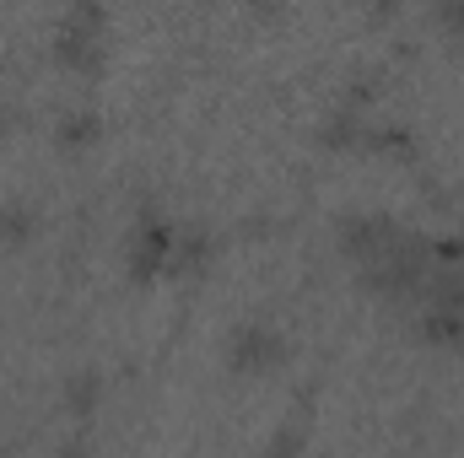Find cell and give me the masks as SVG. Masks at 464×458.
Masks as SVG:
<instances>
[{
	"label": "cell",
	"mask_w": 464,
	"mask_h": 458,
	"mask_svg": "<svg viewBox=\"0 0 464 458\" xmlns=\"http://www.w3.org/2000/svg\"><path fill=\"white\" fill-rule=\"evenodd\" d=\"M98 129H103V119L92 109H71L60 119V146H87V140H98Z\"/></svg>",
	"instance_id": "cell-11"
},
{
	"label": "cell",
	"mask_w": 464,
	"mask_h": 458,
	"mask_svg": "<svg viewBox=\"0 0 464 458\" xmlns=\"http://www.w3.org/2000/svg\"><path fill=\"white\" fill-rule=\"evenodd\" d=\"M217 259V237H211V227H184L179 237H173V264L168 270H179V275H200L206 264Z\"/></svg>",
	"instance_id": "cell-6"
},
{
	"label": "cell",
	"mask_w": 464,
	"mask_h": 458,
	"mask_svg": "<svg viewBox=\"0 0 464 458\" xmlns=\"http://www.w3.org/2000/svg\"><path fill=\"white\" fill-rule=\"evenodd\" d=\"M0 129H5V109H0Z\"/></svg>",
	"instance_id": "cell-16"
},
{
	"label": "cell",
	"mask_w": 464,
	"mask_h": 458,
	"mask_svg": "<svg viewBox=\"0 0 464 458\" xmlns=\"http://www.w3.org/2000/svg\"><path fill=\"white\" fill-rule=\"evenodd\" d=\"M60 399H65V410H71L76 421H87V415H92V410L103 405V372H92V367L71 372V377H65V394H60Z\"/></svg>",
	"instance_id": "cell-7"
},
{
	"label": "cell",
	"mask_w": 464,
	"mask_h": 458,
	"mask_svg": "<svg viewBox=\"0 0 464 458\" xmlns=\"http://www.w3.org/2000/svg\"><path fill=\"white\" fill-rule=\"evenodd\" d=\"M265 458H303V432H297V426H281V432L270 437Z\"/></svg>",
	"instance_id": "cell-13"
},
{
	"label": "cell",
	"mask_w": 464,
	"mask_h": 458,
	"mask_svg": "<svg viewBox=\"0 0 464 458\" xmlns=\"http://www.w3.org/2000/svg\"><path fill=\"white\" fill-rule=\"evenodd\" d=\"M103 27H109L103 5H92V0L71 5L54 27V60L71 71H98L103 65Z\"/></svg>",
	"instance_id": "cell-2"
},
{
	"label": "cell",
	"mask_w": 464,
	"mask_h": 458,
	"mask_svg": "<svg viewBox=\"0 0 464 458\" xmlns=\"http://www.w3.org/2000/svg\"><path fill=\"white\" fill-rule=\"evenodd\" d=\"M362 146L389 151V157H411V151H416V140H411L405 124H367V140H362Z\"/></svg>",
	"instance_id": "cell-10"
},
{
	"label": "cell",
	"mask_w": 464,
	"mask_h": 458,
	"mask_svg": "<svg viewBox=\"0 0 464 458\" xmlns=\"http://www.w3.org/2000/svg\"><path fill=\"white\" fill-rule=\"evenodd\" d=\"M319 140H324V146H335V151H341V146H362V140H367V119H362V109H351V103H341L335 114L324 119Z\"/></svg>",
	"instance_id": "cell-8"
},
{
	"label": "cell",
	"mask_w": 464,
	"mask_h": 458,
	"mask_svg": "<svg viewBox=\"0 0 464 458\" xmlns=\"http://www.w3.org/2000/svg\"><path fill=\"white\" fill-rule=\"evenodd\" d=\"M427 275H432V237H427V232H400L394 248H389L372 270H362V286L400 302V297H421Z\"/></svg>",
	"instance_id": "cell-1"
},
{
	"label": "cell",
	"mask_w": 464,
	"mask_h": 458,
	"mask_svg": "<svg viewBox=\"0 0 464 458\" xmlns=\"http://www.w3.org/2000/svg\"><path fill=\"white\" fill-rule=\"evenodd\" d=\"M173 222H162L157 211H140V222L130 227V248H124V259H130V275L135 281H151L157 270H168L173 264Z\"/></svg>",
	"instance_id": "cell-4"
},
{
	"label": "cell",
	"mask_w": 464,
	"mask_h": 458,
	"mask_svg": "<svg viewBox=\"0 0 464 458\" xmlns=\"http://www.w3.org/2000/svg\"><path fill=\"white\" fill-rule=\"evenodd\" d=\"M281 350H286L281 329L243 324V329H232V340H227V361H232V372H270L281 361Z\"/></svg>",
	"instance_id": "cell-5"
},
{
	"label": "cell",
	"mask_w": 464,
	"mask_h": 458,
	"mask_svg": "<svg viewBox=\"0 0 464 458\" xmlns=\"http://www.w3.org/2000/svg\"><path fill=\"white\" fill-rule=\"evenodd\" d=\"M400 232L405 227L394 216H383V211H346V222H341V253H346L356 270H372L394 248Z\"/></svg>",
	"instance_id": "cell-3"
},
{
	"label": "cell",
	"mask_w": 464,
	"mask_h": 458,
	"mask_svg": "<svg viewBox=\"0 0 464 458\" xmlns=\"http://www.w3.org/2000/svg\"><path fill=\"white\" fill-rule=\"evenodd\" d=\"M421 340L464 350V313H454V308H421Z\"/></svg>",
	"instance_id": "cell-9"
},
{
	"label": "cell",
	"mask_w": 464,
	"mask_h": 458,
	"mask_svg": "<svg viewBox=\"0 0 464 458\" xmlns=\"http://www.w3.org/2000/svg\"><path fill=\"white\" fill-rule=\"evenodd\" d=\"M54 458H92V448H87L82 437H71V443H60V453Z\"/></svg>",
	"instance_id": "cell-15"
},
{
	"label": "cell",
	"mask_w": 464,
	"mask_h": 458,
	"mask_svg": "<svg viewBox=\"0 0 464 458\" xmlns=\"http://www.w3.org/2000/svg\"><path fill=\"white\" fill-rule=\"evenodd\" d=\"M438 22H443L449 33H464V0H443V5H438Z\"/></svg>",
	"instance_id": "cell-14"
},
{
	"label": "cell",
	"mask_w": 464,
	"mask_h": 458,
	"mask_svg": "<svg viewBox=\"0 0 464 458\" xmlns=\"http://www.w3.org/2000/svg\"><path fill=\"white\" fill-rule=\"evenodd\" d=\"M27 237H33V205L5 200L0 205V243H27Z\"/></svg>",
	"instance_id": "cell-12"
}]
</instances>
